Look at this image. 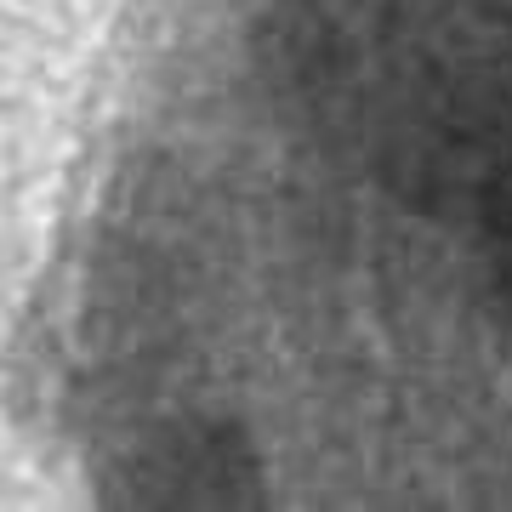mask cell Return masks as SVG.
Returning <instances> with one entry per match:
<instances>
[{
    "label": "cell",
    "mask_w": 512,
    "mask_h": 512,
    "mask_svg": "<svg viewBox=\"0 0 512 512\" xmlns=\"http://www.w3.org/2000/svg\"><path fill=\"white\" fill-rule=\"evenodd\" d=\"M490 234H495V285H501V302L512 313V217L495 222Z\"/></svg>",
    "instance_id": "2"
},
{
    "label": "cell",
    "mask_w": 512,
    "mask_h": 512,
    "mask_svg": "<svg viewBox=\"0 0 512 512\" xmlns=\"http://www.w3.org/2000/svg\"><path fill=\"white\" fill-rule=\"evenodd\" d=\"M279 86L433 222L512 217V12L495 0H285Z\"/></svg>",
    "instance_id": "1"
}]
</instances>
